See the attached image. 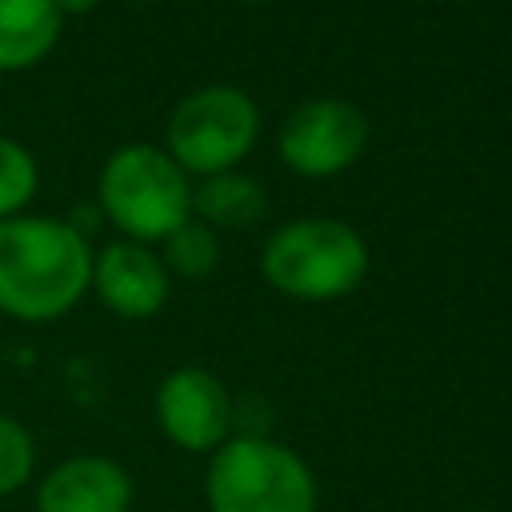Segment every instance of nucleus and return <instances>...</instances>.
<instances>
[{
  "instance_id": "nucleus-2",
  "label": "nucleus",
  "mask_w": 512,
  "mask_h": 512,
  "mask_svg": "<svg viewBox=\"0 0 512 512\" xmlns=\"http://www.w3.org/2000/svg\"><path fill=\"white\" fill-rule=\"evenodd\" d=\"M204 504L208 512H316L320 484L292 444L236 432L208 456Z\"/></svg>"
},
{
  "instance_id": "nucleus-7",
  "label": "nucleus",
  "mask_w": 512,
  "mask_h": 512,
  "mask_svg": "<svg viewBox=\"0 0 512 512\" xmlns=\"http://www.w3.org/2000/svg\"><path fill=\"white\" fill-rule=\"evenodd\" d=\"M160 436L192 456H212L228 436H236V400L224 380L200 364H180L164 372L152 396Z\"/></svg>"
},
{
  "instance_id": "nucleus-15",
  "label": "nucleus",
  "mask_w": 512,
  "mask_h": 512,
  "mask_svg": "<svg viewBox=\"0 0 512 512\" xmlns=\"http://www.w3.org/2000/svg\"><path fill=\"white\" fill-rule=\"evenodd\" d=\"M56 8H60V16L68 20V16H88V12H96L104 0H52Z\"/></svg>"
},
{
  "instance_id": "nucleus-12",
  "label": "nucleus",
  "mask_w": 512,
  "mask_h": 512,
  "mask_svg": "<svg viewBox=\"0 0 512 512\" xmlns=\"http://www.w3.org/2000/svg\"><path fill=\"white\" fill-rule=\"evenodd\" d=\"M160 260L168 268V276H184V280H200L212 276L220 264V232H212L208 224H200L196 216L184 220L164 244H160Z\"/></svg>"
},
{
  "instance_id": "nucleus-8",
  "label": "nucleus",
  "mask_w": 512,
  "mask_h": 512,
  "mask_svg": "<svg viewBox=\"0 0 512 512\" xmlns=\"http://www.w3.org/2000/svg\"><path fill=\"white\" fill-rule=\"evenodd\" d=\"M88 292H96V300L124 320H148L168 304L172 276L156 248L136 240H108L92 252Z\"/></svg>"
},
{
  "instance_id": "nucleus-5",
  "label": "nucleus",
  "mask_w": 512,
  "mask_h": 512,
  "mask_svg": "<svg viewBox=\"0 0 512 512\" xmlns=\"http://www.w3.org/2000/svg\"><path fill=\"white\" fill-rule=\"evenodd\" d=\"M260 136V108L236 84H204L188 92L164 128V152L188 176H216L240 168Z\"/></svg>"
},
{
  "instance_id": "nucleus-13",
  "label": "nucleus",
  "mask_w": 512,
  "mask_h": 512,
  "mask_svg": "<svg viewBox=\"0 0 512 512\" xmlns=\"http://www.w3.org/2000/svg\"><path fill=\"white\" fill-rule=\"evenodd\" d=\"M36 188H40L36 156L20 140L0 136V220L20 216L32 204Z\"/></svg>"
},
{
  "instance_id": "nucleus-1",
  "label": "nucleus",
  "mask_w": 512,
  "mask_h": 512,
  "mask_svg": "<svg viewBox=\"0 0 512 512\" xmlns=\"http://www.w3.org/2000/svg\"><path fill=\"white\" fill-rule=\"evenodd\" d=\"M92 280V244L72 220L12 216L0 220V316L48 324L68 316Z\"/></svg>"
},
{
  "instance_id": "nucleus-14",
  "label": "nucleus",
  "mask_w": 512,
  "mask_h": 512,
  "mask_svg": "<svg viewBox=\"0 0 512 512\" xmlns=\"http://www.w3.org/2000/svg\"><path fill=\"white\" fill-rule=\"evenodd\" d=\"M36 472V436L24 420L0 412V500L16 496Z\"/></svg>"
},
{
  "instance_id": "nucleus-16",
  "label": "nucleus",
  "mask_w": 512,
  "mask_h": 512,
  "mask_svg": "<svg viewBox=\"0 0 512 512\" xmlns=\"http://www.w3.org/2000/svg\"><path fill=\"white\" fill-rule=\"evenodd\" d=\"M240 4H268V0H240Z\"/></svg>"
},
{
  "instance_id": "nucleus-11",
  "label": "nucleus",
  "mask_w": 512,
  "mask_h": 512,
  "mask_svg": "<svg viewBox=\"0 0 512 512\" xmlns=\"http://www.w3.org/2000/svg\"><path fill=\"white\" fill-rule=\"evenodd\" d=\"M264 212H268L264 184L256 176L240 172V168L216 172V176H200L192 184V216L200 224H208L212 232L252 228V224H260Z\"/></svg>"
},
{
  "instance_id": "nucleus-4",
  "label": "nucleus",
  "mask_w": 512,
  "mask_h": 512,
  "mask_svg": "<svg viewBox=\"0 0 512 512\" xmlns=\"http://www.w3.org/2000/svg\"><path fill=\"white\" fill-rule=\"evenodd\" d=\"M96 204L120 240L152 248L192 220V176L156 144H124L96 176Z\"/></svg>"
},
{
  "instance_id": "nucleus-10",
  "label": "nucleus",
  "mask_w": 512,
  "mask_h": 512,
  "mask_svg": "<svg viewBox=\"0 0 512 512\" xmlns=\"http://www.w3.org/2000/svg\"><path fill=\"white\" fill-rule=\"evenodd\" d=\"M64 32V16L52 0H0V72L36 68Z\"/></svg>"
},
{
  "instance_id": "nucleus-6",
  "label": "nucleus",
  "mask_w": 512,
  "mask_h": 512,
  "mask_svg": "<svg viewBox=\"0 0 512 512\" xmlns=\"http://www.w3.org/2000/svg\"><path fill=\"white\" fill-rule=\"evenodd\" d=\"M368 116L352 104V100H336V96H316L296 104L280 132H276V148L280 160L304 176V180H328L348 172L364 148H368Z\"/></svg>"
},
{
  "instance_id": "nucleus-3",
  "label": "nucleus",
  "mask_w": 512,
  "mask_h": 512,
  "mask_svg": "<svg viewBox=\"0 0 512 512\" xmlns=\"http://www.w3.org/2000/svg\"><path fill=\"white\" fill-rule=\"evenodd\" d=\"M260 272L288 300L332 304L364 284L368 244L352 224L336 216H300L264 240Z\"/></svg>"
},
{
  "instance_id": "nucleus-9",
  "label": "nucleus",
  "mask_w": 512,
  "mask_h": 512,
  "mask_svg": "<svg viewBox=\"0 0 512 512\" xmlns=\"http://www.w3.org/2000/svg\"><path fill=\"white\" fill-rule=\"evenodd\" d=\"M136 484L132 472L104 456V452H80L56 460L40 480L32 508L36 512H132Z\"/></svg>"
}]
</instances>
